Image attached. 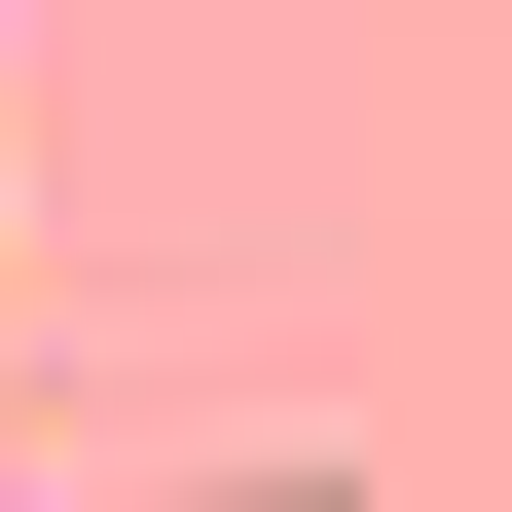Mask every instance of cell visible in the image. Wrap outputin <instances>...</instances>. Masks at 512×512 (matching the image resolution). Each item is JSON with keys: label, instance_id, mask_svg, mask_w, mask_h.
Listing matches in <instances>:
<instances>
[{"label": "cell", "instance_id": "cell-1", "mask_svg": "<svg viewBox=\"0 0 512 512\" xmlns=\"http://www.w3.org/2000/svg\"><path fill=\"white\" fill-rule=\"evenodd\" d=\"M220 512H366V476H220Z\"/></svg>", "mask_w": 512, "mask_h": 512}]
</instances>
